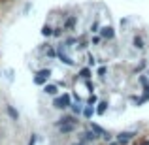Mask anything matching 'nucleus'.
<instances>
[{"mask_svg": "<svg viewBox=\"0 0 149 145\" xmlns=\"http://www.w3.org/2000/svg\"><path fill=\"white\" fill-rule=\"evenodd\" d=\"M53 105L57 109H64V108H68V105H72V104H70V96L68 94H62L61 98H55Z\"/></svg>", "mask_w": 149, "mask_h": 145, "instance_id": "1", "label": "nucleus"}, {"mask_svg": "<svg viewBox=\"0 0 149 145\" xmlns=\"http://www.w3.org/2000/svg\"><path fill=\"white\" fill-rule=\"evenodd\" d=\"M132 138H134V132H121V134L117 136V142H119L121 145H127Z\"/></svg>", "mask_w": 149, "mask_h": 145, "instance_id": "2", "label": "nucleus"}, {"mask_svg": "<svg viewBox=\"0 0 149 145\" xmlns=\"http://www.w3.org/2000/svg\"><path fill=\"white\" fill-rule=\"evenodd\" d=\"M64 49H66V47H62V45H61V47H58V58H61V60L64 62L66 66H74V60H72V58H70L68 55L64 53Z\"/></svg>", "mask_w": 149, "mask_h": 145, "instance_id": "3", "label": "nucleus"}, {"mask_svg": "<svg viewBox=\"0 0 149 145\" xmlns=\"http://www.w3.org/2000/svg\"><path fill=\"white\" fill-rule=\"evenodd\" d=\"M100 36L106 38V40H111V38L115 36V30H113L111 26H102L100 28Z\"/></svg>", "mask_w": 149, "mask_h": 145, "instance_id": "4", "label": "nucleus"}, {"mask_svg": "<svg viewBox=\"0 0 149 145\" xmlns=\"http://www.w3.org/2000/svg\"><path fill=\"white\" fill-rule=\"evenodd\" d=\"M95 139H98V136H96L95 130H87L81 134V142H95Z\"/></svg>", "mask_w": 149, "mask_h": 145, "instance_id": "5", "label": "nucleus"}, {"mask_svg": "<svg viewBox=\"0 0 149 145\" xmlns=\"http://www.w3.org/2000/svg\"><path fill=\"white\" fill-rule=\"evenodd\" d=\"M61 132L62 134H68V132H74L76 130V123H64V124H61Z\"/></svg>", "mask_w": 149, "mask_h": 145, "instance_id": "6", "label": "nucleus"}, {"mask_svg": "<svg viewBox=\"0 0 149 145\" xmlns=\"http://www.w3.org/2000/svg\"><path fill=\"white\" fill-rule=\"evenodd\" d=\"M44 92H47V94L55 96V94L58 92V89H57V85H45V87H44Z\"/></svg>", "mask_w": 149, "mask_h": 145, "instance_id": "7", "label": "nucleus"}, {"mask_svg": "<svg viewBox=\"0 0 149 145\" xmlns=\"http://www.w3.org/2000/svg\"><path fill=\"white\" fill-rule=\"evenodd\" d=\"M55 34V28H51L49 25H45L44 28H42V36H45V38H49V36H53Z\"/></svg>", "mask_w": 149, "mask_h": 145, "instance_id": "8", "label": "nucleus"}, {"mask_svg": "<svg viewBox=\"0 0 149 145\" xmlns=\"http://www.w3.org/2000/svg\"><path fill=\"white\" fill-rule=\"evenodd\" d=\"M106 109H108V102H100L98 108H96V113H98V115H104Z\"/></svg>", "mask_w": 149, "mask_h": 145, "instance_id": "9", "label": "nucleus"}, {"mask_svg": "<svg viewBox=\"0 0 149 145\" xmlns=\"http://www.w3.org/2000/svg\"><path fill=\"white\" fill-rule=\"evenodd\" d=\"M6 109H8V115H10V117H11V119H13V121H17V119H19V113L15 111V109L11 108V105H8Z\"/></svg>", "mask_w": 149, "mask_h": 145, "instance_id": "10", "label": "nucleus"}, {"mask_svg": "<svg viewBox=\"0 0 149 145\" xmlns=\"http://www.w3.org/2000/svg\"><path fill=\"white\" fill-rule=\"evenodd\" d=\"M93 113H95L93 105H87V108L83 109V117H85V119H91V117H93Z\"/></svg>", "mask_w": 149, "mask_h": 145, "instance_id": "11", "label": "nucleus"}, {"mask_svg": "<svg viewBox=\"0 0 149 145\" xmlns=\"http://www.w3.org/2000/svg\"><path fill=\"white\" fill-rule=\"evenodd\" d=\"M132 44H134V47H136V49H143V47H146V45H143V40H142L140 36H136Z\"/></svg>", "mask_w": 149, "mask_h": 145, "instance_id": "12", "label": "nucleus"}, {"mask_svg": "<svg viewBox=\"0 0 149 145\" xmlns=\"http://www.w3.org/2000/svg\"><path fill=\"white\" fill-rule=\"evenodd\" d=\"M45 81H47V77H44V76H40V74H38L36 77H34V83L36 85H44Z\"/></svg>", "mask_w": 149, "mask_h": 145, "instance_id": "13", "label": "nucleus"}, {"mask_svg": "<svg viewBox=\"0 0 149 145\" xmlns=\"http://www.w3.org/2000/svg\"><path fill=\"white\" fill-rule=\"evenodd\" d=\"M79 77H83V79H89V77H91V70L89 68H83L79 72Z\"/></svg>", "mask_w": 149, "mask_h": 145, "instance_id": "14", "label": "nucleus"}, {"mask_svg": "<svg viewBox=\"0 0 149 145\" xmlns=\"http://www.w3.org/2000/svg\"><path fill=\"white\" fill-rule=\"evenodd\" d=\"M74 25H76V17H70V19H68V21H66V23H64V28H72V26H74Z\"/></svg>", "mask_w": 149, "mask_h": 145, "instance_id": "15", "label": "nucleus"}, {"mask_svg": "<svg viewBox=\"0 0 149 145\" xmlns=\"http://www.w3.org/2000/svg\"><path fill=\"white\" fill-rule=\"evenodd\" d=\"M96 102H98V98H96V94H91V96H89V100H87V105H95Z\"/></svg>", "mask_w": 149, "mask_h": 145, "instance_id": "16", "label": "nucleus"}, {"mask_svg": "<svg viewBox=\"0 0 149 145\" xmlns=\"http://www.w3.org/2000/svg\"><path fill=\"white\" fill-rule=\"evenodd\" d=\"M72 111L76 113V115H79V113H83V108H81V105H77V104H74L72 105Z\"/></svg>", "mask_w": 149, "mask_h": 145, "instance_id": "17", "label": "nucleus"}, {"mask_svg": "<svg viewBox=\"0 0 149 145\" xmlns=\"http://www.w3.org/2000/svg\"><path fill=\"white\" fill-rule=\"evenodd\" d=\"M38 74H40V76H44V77H47V79H49V76H51V70H40Z\"/></svg>", "mask_w": 149, "mask_h": 145, "instance_id": "18", "label": "nucleus"}, {"mask_svg": "<svg viewBox=\"0 0 149 145\" xmlns=\"http://www.w3.org/2000/svg\"><path fill=\"white\" fill-rule=\"evenodd\" d=\"M104 74H106V68L102 66V68H98V76H104Z\"/></svg>", "mask_w": 149, "mask_h": 145, "instance_id": "19", "label": "nucleus"}, {"mask_svg": "<svg viewBox=\"0 0 149 145\" xmlns=\"http://www.w3.org/2000/svg\"><path fill=\"white\" fill-rule=\"evenodd\" d=\"M34 143H36V136L32 134V138H30V142H29V145H34Z\"/></svg>", "mask_w": 149, "mask_h": 145, "instance_id": "20", "label": "nucleus"}, {"mask_svg": "<svg viewBox=\"0 0 149 145\" xmlns=\"http://www.w3.org/2000/svg\"><path fill=\"white\" fill-rule=\"evenodd\" d=\"M61 30H62V28H55V34H53V36L58 38V36H61Z\"/></svg>", "mask_w": 149, "mask_h": 145, "instance_id": "21", "label": "nucleus"}, {"mask_svg": "<svg viewBox=\"0 0 149 145\" xmlns=\"http://www.w3.org/2000/svg\"><path fill=\"white\" fill-rule=\"evenodd\" d=\"M111 145H121V143H119V142H117V143H111Z\"/></svg>", "mask_w": 149, "mask_h": 145, "instance_id": "22", "label": "nucleus"}, {"mask_svg": "<svg viewBox=\"0 0 149 145\" xmlns=\"http://www.w3.org/2000/svg\"><path fill=\"white\" fill-rule=\"evenodd\" d=\"M143 145H149V142H147V143H143Z\"/></svg>", "mask_w": 149, "mask_h": 145, "instance_id": "23", "label": "nucleus"}]
</instances>
